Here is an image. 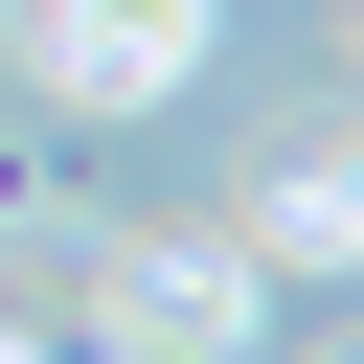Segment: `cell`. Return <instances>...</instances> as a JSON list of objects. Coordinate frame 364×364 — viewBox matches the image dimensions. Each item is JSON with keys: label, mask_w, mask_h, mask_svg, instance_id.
I'll use <instances>...</instances> for the list:
<instances>
[{"label": "cell", "mask_w": 364, "mask_h": 364, "mask_svg": "<svg viewBox=\"0 0 364 364\" xmlns=\"http://www.w3.org/2000/svg\"><path fill=\"white\" fill-rule=\"evenodd\" d=\"M23 23H46V91L68 114H159L205 68V0H23Z\"/></svg>", "instance_id": "7a4b0ae2"}, {"label": "cell", "mask_w": 364, "mask_h": 364, "mask_svg": "<svg viewBox=\"0 0 364 364\" xmlns=\"http://www.w3.org/2000/svg\"><path fill=\"white\" fill-rule=\"evenodd\" d=\"M341 46H364V23H341Z\"/></svg>", "instance_id": "5b68a950"}, {"label": "cell", "mask_w": 364, "mask_h": 364, "mask_svg": "<svg viewBox=\"0 0 364 364\" xmlns=\"http://www.w3.org/2000/svg\"><path fill=\"white\" fill-rule=\"evenodd\" d=\"M318 364H364V341H318Z\"/></svg>", "instance_id": "3957f363"}, {"label": "cell", "mask_w": 364, "mask_h": 364, "mask_svg": "<svg viewBox=\"0 0 364 364\" xmlns=\"http://www.w3.org/2000/svg\"><path fill=\"white\" fill-rule=\"evenodd\" d=\"M341 205H364V159H341Z\"/></svg>", "instance_id": "277c9868"}, {"label": "cell", "mask_w": 364, "mask_h": 364, "mask_svg": "<svg viewBox=\"0 0 364 364\" xmlns=\"http://www.w3.org/2000/svg\"><path fill=\"white\" fill-rule=\"evenodd\" d=\"M91 341H114V364H250V341H273V273H250V250H114V273H91Z\"/></svg>", "instance_id": "6da1fadb"}]
</instances>
